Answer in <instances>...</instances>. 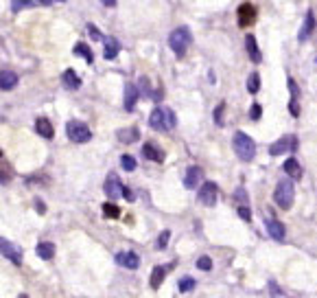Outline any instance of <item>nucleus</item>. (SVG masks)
<instances>
[{
    "label": "nucleus",
    "instance_id": "ea45409f",
    "mask_svg": "<svg viewBox=\"0 0 317 298\" xmlns=\"http://www.w3.org/2000/svg\"><path fill=\"white\" fill-rule=\"evenodd\" d=\"M28 7H35L33 3H11V11H20V9H28Z\"/></svg>",
    "mask_w": 317,
    "mask_h": 298
},
{
    "label": "nucleus",
    "instance_id": "dca6fc26",
    "mask_svg": "<svg viewBox=\"0 0 317 298\" xmlns=\"http://www.w3.org/2000/svg\"><path fill=\"white\" fill-rule=\"evenodd\" d=\"M315 13H313V9H308L306 11V18H304V24H302V29H300V35H298V40L300 42H304V40H308L311 38V33L315 31Z\"/></svg>",
    "mask_w": 317,
    "mask_h": 298
},
{
    "label": "nucleus",
    "instance_id": "1a4fd4ad",
    "mask_svg": "<svg viewBox=\"0 0 317 298\" xmlns=\"http://www.w3.org/2000/svg\"><path fill=\"white\" fill-rule=\"evenodd\" d=\"M237 16H239V26L241 29H247L249 24H254V20H256V7L252 3H243L239 7Z\"/></svg>",
    "mask_w": 317,
    "mask_h": 298
},
{
    "label": "nucleus",
    "instance_id": "4468645a",
    "mask_svg": "<svg viewBox=\"0 0 317 298\" xmlns=\"http://www.w3.org/2000/svg\"><path fill=\"white\" fill-rule=\"evenodd\" d=\"M201 176H204L201 167L190 165L188 169H186V176H184V186H186V188H197V186H199V180H201Z\"/></svg>",
    "mask_w": 317,
    "mask_h": 298
},
{
    "label": "nucleus",
    "instance_id": "4c0bfd02",
    "mask_svg": "<svg viewBox=\"0 0 317 298\" xmlns=\"http://www.w3.org/2000/svg\"><path fill=\"white\" fill-rule=\"evenodd\" d=\"M263 116V107H261V103H252V107H249V119L252 121H258Z\"/></svg>",
    "mask_w": 317,
    "mask_h": 298
},
{
    "label": "nucleus",
    "instance_id": "bb28decb",
    "mask_svg": "<svg viewBox=\"0 0 317 298\" xmlns=\"http://www.w3.org/2000/svg\"><path fill=\"white\" fill-rule=\"evenodd\" d=\"M195 285H197V281L193 279V276H184V279L178 283V289L182 294H188V292H193L195 289Z\"/></svg>",
    "mask_w": 317,
    "mask_h": 298
},
{
    "label": "nucleus",
    "instance_id": "c85d7f7f",
    "mask_svg": "<svg viewBox=\"0 0 317 298\" xmlns=\"http://www.w3.org/2000/svg\"><path fill=\"white\" fill-rule=\"evenodd\" d=\"M103 215L112 217V220H119V217H121V208L116 206L114 202H105V204H103Z\"/></svg>",
    "mask_w": 317,
    "mask_h": 298
},
{
    "label": "nucleus",
    "instance_id": "6e6552de",
    "mask_svg": "<svg viewBox=\"0 0 317 298\" xmlns=\"http://www.w3.org/2000/svg\"><path fill=\"white\" fill-rule=\"evenodd\" d=\"M296 147H298V138L296 136H282V138H278L276 143L269 145V156H282L289 149L293 151Z\"/></svg>",
    "mask_w": 317,
    "mask_h": 298
},
{
    "label": "nucleus",
    "instance_id": "7ed1b4c3",
    "mask_svg": "<svg viewBox=\"0 0 317 298\" xmlns=\"http://www.w3.org/2000/svg\"><path fill=\"white\" fill-rule=\"evenodd\" d=\"M232 145H234V151H237V156L241 158L243 162H249L252 158L256 156V143L252 136H247L245 132H234L232 136Z\"/></svg>",
    "mask_w": 317,
    "mask_h": 298
},
{
    "label": "nucleus",
    "instance_id": "9d476101",
    "mask_svg": "<svg viewBox=\"0 0 317 298\" xmlns=\"http://www.w3.org/2000/svg\"><path fill=\"white\" fill-rule=\"evenodd\" d=\"M265 226H267V235L274 239V241H282L284 239L286 228L280 220H276V217H267V220H265Z\"/></svg>",
    "mask_w": 317,
    "mask_h": 298
},
{
    "label": "nucleus",
    "instance_id": "39448f33",
    "mask_svg": "<svg viewBox=\"0 0 317 298\" xmlns=\"http://www.w3.org/2000/svg\"><path fill=\"white\" fill-rule=\"evenodd\" d=\"M66 134L72 143H90L92 141V132L90 127L85 125L83 121H68V125H66Z\"/></svg>",
    "mask_w": 317,
    "mask_h": 298
},
{
    "label": "nucleus",
    "instance_id": "ddd939ff",
    "mask_svg": "<svg viewBox=\"0 0 317 298\" xmlns=\"http://www.w3.org/2000/svg\"><path fill=\"white\" fill-rule=\"evenodd\" d=\"M138 97H140V88L136 84H125V99H123V105L125 110L131 112L138 103Z\"/></svg>",
    "mask_w": 317,
    "mask_h": 298
},
{
    "label": "nucleus",
    "instance_id": "a211bd4d",
    "mask_svg": "<svg viewBox=\"0 0 317 298\" xmlns=\"http://www.w3.org/2000/svg\"><path fill=\"white\" fill-rule=\"evenodd\" d=\"M282 169L286 173V178H291V180H300L302 178V165L298 162V158H286L284 165H282Z\"/></svg>",
    "mask_w": 317,
    "mask_h": 298
},
{
    "label": "nucleus",
    "instance_id": "79ce46f5",
    "mask_svg": "<svg viewBox=\"0 0 317 298\" xmlns=\"http://www.w3.org/2000/svg\"><path fill=\"white\" fill-rule=\"evenodd\" d=\"M33 204H35V208H38V213H40V215H44V213H46V204H44V202H42L40 198H35V202H33Z\"/></svg>",
    "mask_w": 317,
    "mask_h": 298
},
{
    "label": "nucleus",
    "instance_id": "f3484780",
    "mask_svg": "<svg viewBox=\"0 0 317 298\" xmlns=\"http://www.w3.org/2000/svg\"><path fill=\"white\" fill-rule=\"evenodd\" d=\"M245 48H247V55L249 60H252L254 64H261L263 62V55H261V48H258V42L252 33L245 35Z\"/></svg>",
    "mask_w": 317,
    "mask_h": 298
},
{
    "label": "nucleus",
    "instance_id": "c9c22d12",
    "mask_svg": "<svg viewBox=\"0 0 317 298\" xmlns=\"http://www.w3.org/2000/svg\"><path fill=\"white\" fill-rule=\"evenodd\" d=\"M88 33H90V38H92L94 42H101V40H105V38H103V33H101V29H99V26H94L92 22L88 24Z\"/></svg>",
    "mask_w": 317,
    "mask_h": 298
},
{
    "label": "nucleus",
    "instance_id": "f257e3e1",
    "mask_svg": "<svg viewBox=\"0 0 317 298\" xmlns=\"http://www.w3.org/2000/svg\"><path fill=\"white\" fill-rule=\"evenodd\" d=\"M149 125H151V129H156V132H168V129H173L178 125V116H175L171 107L158 105L149 116Z\"/></svg>",
    "mask_w": 317,
    "mask_h": 298
},
{
    "label": "nucleus",
    "instance_id": "5701e85b",
    "mask_svg": "<svg viewBox=\"0 0 317 298\" xmlns=\"http://www.w3.org/2000/svg\"><path fill=\"white\" fill-rule=\"evenodd\" d=\"M35 254H38L40 259H44V261H50L55 257V243L53 241H40L38 248H35Z\"/></svg>",
    "mask_w": 317,
    "mask_h": 298
},
{
    "label": "nucleus",
    "instance_id": "58836bf2",
    "mask_svg": "<svg viewBox=\"0 0 317 298\" xmlns=\"http://www.w3.org/2000/svg\"><path fill=\"white\" fill-rule=\"evenodd\" d=\"M289 90H291V99H298L300 90H298V84H296V79L293 77H289Z\"/></svg>",
    "mask_w": 317,
    "mask_h": 298
},
{
    "label": "nucleus",
    "instance_id": "2f4dec72",
    "mask_svg": "<svg viewBox=\"0 0 317 298\" xmlns=\"http://www.w3.org/2000/svg\"><path fill=\"white\" fill-rule=\"evenodd\" d=\"M223 112H225V103L221 101V103L215 107V123L221 127V125H225V121H223Z\"/></svg>",
    "mask_w": 317,
    "mask_h": 298
},
{
    "label": "nucleus",
    "instance_id": "c03bdc74",
    "mask_svg": "<svg viewBox=\"0 0 317 298\" xmlns=\"http://www.w3.org/2000/svg\"><path fill=\"white\" fill-rule=\"evenodd\" d=\"M103 5H105V7H116V3H114V0H105V3H103Z\"/></svg>",
    "mask_w": 317,
    "mask_h": 298
},
{
    "label": "nucleus",
    "instance_id": "f704fd0d",
    "mask_svg": "<svg viewBox=\"0 0 317 298\" xmlns=\"http://www.w3.org/2000/svg\"><path fill=\"white\" fill-rule=\"evenodd\" d=\"M197 267H199V270H204V272H210L212 270V259L210 257H199L197 259Z\"/></svg>",
    "mask_w": 317,
    "mask_h": 298
},
{
    "label": "nucleus",
    "instance_id": "412c9836",
    "mask_svg": "<svg viewBox=\"0 0 317 298\" xmlns=\"http://www.w3.org/2000/svg\"><path fill=\"white\" fill-rule=\"evenodd\" d=\"M16 86H18V75L13 70H7L5 68L3 72H0V88L7 92V90H13Z\"/></svg>",
    "mask_w": 317,
    "mask_h": 298
},
{
    "label": "nucleus",
    "instance_id": "20e7f679",
    "mask_svg": "<svg viewBox=\"0 0 317 298\" xmlns=\"http://www.w3.org/2000/svg\"><path fill=\"white\" fill-rule=\"evenodd\" d=\"M193 44V33H190L188 26H178L175 31H171L168 35V46L173 48V53L182 57L188 50V46Z\"/></svg>",
    "mask_w": 317,
    "mask_h": 298
},
{
    "label": "nucleus",
    "instance_id": "6ab92c4d",
    "mask_svg": "<svg viewBox=\"0 0 317 298\" xmlns=\"http://www.w3.org/2000/svg\"><path fill=\"white\" fill-rule=\"evenodd\" d=\"M35 132H38L42 138H46V141H53V138H55L53 123H50L48 119H38V121H35Z\"/></svg>",
    "mask_w": 317,
    "mask_h": 298
},
{
    "label": "nucleus",
    "instance_id": "b1692460",
    "mask_svg": "<svg viewBox=\"0 0 317 298\" xmlns=\"http://www.w3.org/2000/svg\"><path fill=\"white\" fill-rule=\"evenodd\" d=\"M103 42H105V53H103V55H105V60H114V57L119 55V50H121L119 40L112 38V35H107Z\"/></svg>",
    "mask_w": 317,
    "mask_h": 298
},
{
    "label": "nucleus",
    "instance_id": "9b49d317",
    "mask_svg": "<svg viewBox=\"0 0 317 298\" xmlns=\"http://www.w3.org/2000/svg\"><path fill=\"white\" fill-rule=\"evenodd\" d=\"M116 263L121 267H127V270H138L140 265V257L134 250H125V252H116Z\"/></svg>",
    "mask_w": 317,
    "mask_h": 298
},
{
    "label": "nucleus",
    "instance_id": "a19ab883",
    "mask_svg": "<svg viewBox=\"0 0 317 298\" xmlns=\"http://www.w3.org/2000/svg\"><path fill=\"white\" fill-rule=\"evenodd\" d=\"M289 112L293 116H300V105H298V99H291L289 101Z\"/></svg>",
    "mask_w": 317,
    "mask_h": 298
},
{
    "label": "nucleus",
    "instance_id": "2eb2a0df",
    "mask_svg": "<svg viewBox=\"0 0 317 298\" xmlns=\"http://www.w3.org/2000/svg\"><path fill=\"white\" fill-rule=\"evenodd\" d=\"M140 154H142L147 160H153V162H164V151H162L158 145L153 143H145L142 149H140Z\"/></svg>",
    "mask_w": 317,
    "mask_h": 298
},
{
    "label": "nucleus",
    "instance_id": "aec40b11",
    "mask_svg": "<svg viewBox=\"0 0 317 298\" xmlns=\"http://www.w3.org/2000/svg\"><path fill=\"white\" fill-rule=\"evenodd\" d=\"M62 82H64V86H66L68 90H79V88H81V77H79L72 68H66V70H64Z\"/></svg>",
    "mask_w": 317,
    "mask_h": 298
},
{
    "label": "nucleus",
    "instance_id": "0eeeda50",
    "mask_svg": "<svg viewBox=\"0 0 317 298\" xmlns=\"http://www.w3.org/2000/svg\"><path fill=\"white\" fill-rule=\"evenodd\" d=\"M0 250H3V257L7 261H11L13 265H22V248L18 243L7 241V239L3 237V239H0Z\"/></svg>",
    "mask_w": 317,
    "mask_h": 298
},
{
    "label": "nucleus",
    "instance_id": "473e14b6",
    "mask_svg": "<svg viewBox=\"0 0 317 298\" xmlns=\"http://www.w3.org/2000/svg\"><path fill=\"white\" fill-rule=\"evenodd\" d=\"M140 92L145 94V97H149V99H153V92H151V88H149V77H140Z\"/></svg>",
    "mask_w": 317,
    "mask_h": 298
},
{
    "label": "nucleus",
    "instance_id": "f8f14e48",
    "mask_svg": "<svg viewBox=\"0 0 317 298\" xmlns=\"http://www.w3.org/2000/svg\"><path fill=\"white\" fill-rule=\"evenodd\" d=\"M103 191H105L112 200H116V198H121V195H123L125 186L121 184V180H119V176H116V173H109L107 180H105V184H103Z\"/></svg>",
    "mask_w": 317,
    "mask_h": 298
},
{
    "label": "nucleus",
    "instance_id": "e433bc0d",
    "mask_svg": "<svg viewBox=\"0 0 317 298\" xmlns=\"http://www.w3.org/2000/svg\"><path fill=\"white\" fill-rule=\"evenodd\" d=\"M237 213L243 222H252V210H249V206H237Z\"/></svg>",
    "mask_w": 317,
    "mask_h": 298
},
{
    "label": "nucleus",
    "instance_id": "393cba45",
    "mask_svg": "<svg viewBox=\"0 0 317 298\" xmlns=\"http://www.w3.org/2000/svg\"><path fill=\"white\" fill-rule=\"evenodd\" d=\"M72 50H75V55H79V57H83V60H85L88 64H92V62H94L92 48H90V46H88V44H85V42H77V44H75V48H72Z\"/></svg>",
    "mask_w": 317,
    "mask_h": 298
},
{
    "label": "nucleus",
    "instance_id": "c756f323",
    "mask_svg": "<svg viewBox=\"0 0 317 298\" xmlns=\"http://www.w3.org/2000/svg\"><path fill=\"white\" fill-rule=\"evenodd\" d=\"M121 167L125 171H134L136 167H138V162H136V158L131 156V154H123L121 156Z\"/></svg>",
    "mask_w": 317,
    "mask_h": 298
},
{
    "label": "nucleus",
    "instance_id": "cd10ccee",
    "mask_svg": "<svg viewBox=\"0 0 317 298\" xmlns=\"http://www.w3.org/2000/svg\"><path fill=\"white\" fill-rule=\"evenodd\" d=\"M258 90H261V75H258V72H252V75L247 77V92L256 94Z\"/></svg>",
    "mask_w": 317,
    "mask_h": 298
},
{
    "label": "nucleus",
    "instance_id": "4be33fe9",
    "mask_svg": "<svg viewBox=\"0 0 317 298\" xmlns=\"http://www.w3.org/2000/svg\"><path fill=\"white\" fill-rule=\"evenodd\" d=\"M116 138H119L121 143L125 145H129V143H136L138 138H140V129L138 127H123L116 132Z\"/></svg>",
    "mask_w": 317,
    "mask_h": 298
},
{
    "label": "nucleus",
    "instance_id": "7c9ffc66",
    "mask_svg": "<svg viewBox=\"0 0 317 298\" xmlns=\"http://www.w3.org/2000/svg\"><path fill=\"white\" fill-rule=\"evenodd\" d=\"M168 239H171V230H162L160 235H158L156 248H158V250H164V248H166V243H168Z\"/></svg>",
    "mask_w": 317,
    "mask_h": 298
},
{
    "label": "nucleus",
    "instance_id": "37998d69",
    "mask_svg": "<svg viewBox=\"0 0 317 298\" xmlns=\"http://www.w3.org/2000/svg\"><path fill=\"white\" fill-rule=\"evenodd\" d=\"M123 198L127 200V202H134V200H136V195H134V191H131L129 186H125V191H123Z\"/></svg>",
    "mask_w": 317,
    "mask_h": 298
},
{
    "label": "nucleus",
    "instance_id": "423d86ee",
    "mask_svg": "<svg viewBox=\"0 0 317 298\" xmlns=\"http://www.w3.org/2000/svg\"><path fill=\"white\" fill-rule=\"evenodd\" d=\"M197 198H199V202H201L204 206H215L217 200H219V186H217V182H212V180H206V182L199 186Z\"/></svg>",
    "mask_w": 317,
    "mask_h": 298
},
{
    "label": "nucleus",
    "instance_id": "a18cd8bd",
    "mask_svg": "<svg viewBox=\"0 0 317 298\" xmlns=\"http://www.w3.org/2000/svg\"><path fill=\"white\" fill-rule=\"evenodd\" d=\"M20 298H28V296L26 294H20Z\"/></svg>",
    "mask_w": 317,
    "mask_h": 298
},
{
    "label": "nucleus",
    "instance_id": "72a5a7b5",
    "mask_svg": "<svg viewBox=\"0 0 317 298\" xmlns=\"http://www.w3.org/2000/svg\"><path fill=\"white\" fill-rule=\"evenodd\" d=\"M234 202H237L239 206H247V193H245V188H237V193H234Z\"/></svg>",
    "mask_w": 317,
    "mask_h": 298
},
{
    "label": "nucleus",
    "instance_id": "f03ea898",
    "mask_svg": "<svg viewBox=\"0 0 317 298\" xmlns=\"http://www.w3.org/2000/svg\"><path fill=\"white\" fill-rule=\"evenodd\" d=\"M293 200H296V186H293V180L291 178L278 180L276 191H274V202L282 210H289L293 206Z\"/></svg>",
    "mask_w": 317,
    "mask_h": 298
},
{
    "label": "nucleus",
    "instance_id": "a878e982",
    "mask_svg": "<svg viewBox=\"0 0 317 298\" xmlns=\"http://www.w3.org/2000/svg\"><path fill=\"white\" fill-rule=\"evenodd\" d=\"M164 276H166V267L164 265H156L151 270V287L153 289H158L162 285V281H164Z\"/></svg>",
    "mask_w": 317,
    "mask_h": 298
}]
</instances>
